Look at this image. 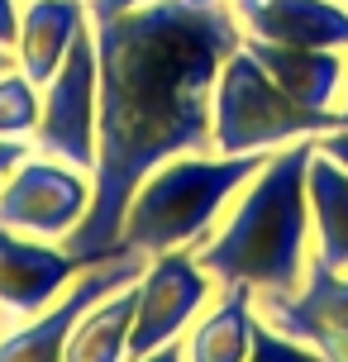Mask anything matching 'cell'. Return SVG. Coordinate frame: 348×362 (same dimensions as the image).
I'll list each match as a JSON object with an SVG mask.
<instances>
[{"label":"cell","instance_id":"obj_1","mask_svg":"<svg viewBox=\"0 0 348 362\" xmlns=\"http://www.w3.org/2000/svg\"><path fill=\"white\" fill-rule=\"evenodd\" d=\"M238 43L243 29L229 0L210 10L186 0H148L95 24L100 129L91 210L62 238L81 267L120 257L129 196L153 167L177 153H210V95Z\"/></svg>","mask_w":348,"mask_h":362},{"label":"cell","instance_id":"obj_2","mask_svg":"<svg viewBox=\"0 0 348 362\" xmlns=\"http://www.w3.org/2000/svg\"><path fill=\"white\" fill-rule=\"evenodd\" d=\"M315 139L277 148L243 191L229 200L220 224L196 243L201 262L220 286H243L253 291H282L291 296L306 281L311 267V196H306V167H311Z\"/></svg>","mask_w":348,"mask_h":362},{"label":"cell","instance_id":"obj_3","mask_svg":"<svg viewBox=\"0 0 348 362\" xmlns=\"http://www.w3.org/2000/svg\"><path fill=\"white\" fill-rule=\"evenodd\" d=\"M272 153H177L139 181V191L129 196L124 229H120V257H158L167 248H196L224 205L243 191V181Z\"/></svg>","mask_w":348,"mask_h":362},{"label":"cell","instance_id":"obj_4","mask_svg":"<svg viewBox=\"0 0 348 362\" xmlns=\"http://www.w3.org/2000/svg\"><path fill=\"white\" fill-rule=\"evenodd\" d=\"M344 110H311L291 100L272 76L257 67V57L238 43L224 57L210 95V153L243 158V153H277L296 139H320L344 129Z\"/></svg>","mask_w":348,"mask_h":362},{"label":"cell","instance_id":"obj_5","mask_svg":"<svg viewBox=\"0 0 348 362\" xmlns=\"http://www.w3.org/2000/svg\"><path fill=\"white\" fill-rule=\"evenodd\" d=\"M95 129H100V57H95V24H86L67 62L38 86V124L29 144L43 158L95 172Z\"/></svg>","mask_w":348,"mask_h":362},{"label":"cell","instance_id":"obj_6","mask_svg":"<svg viewBox=\"0 0 348 362\" xmlns=\"http://www.w3.org/2000/svg\"><path fill=\"white\" fill-rule=\"evenodd\" d=\"M134 291H139V305H134V329H129V362L177 344L186 325L210 305L215 276L196 262V248H167L148 257Z\"/></svg>","mask_w":348,"mask_h":362},{"label":"cell","instance_id":"obj_7","mask_svg":"<svg viewBox=\"0 0 348 362\" xmlns=\"http://www.w3.org/2000/svg\"><path fill=\"white\" fill-rule=\"evenodd\" d=\"M86 210H91V172L43 153H29L0 181V224L19 234L62 243L86 219Z\"/></svg>","mask_w":348,"mask_h":362},{"label":"cell","instance_id":"obj_8","mask_svg":"<svg viewBox=\"0 0 348 362\" xmlns=\"http://www.w3.org/2000/svg\"><path fill=\"white\" fill-rule=\"evenodd\" d=\"M253 315L315 348L325 362H348V272L311 257L301 291H253Z\"/></svg>","mask_w":348,"mask_h":362},{"label":"cell","instance_id":"obj_9","mask_svg":"<svg viewBox=\"0 0 348 362\" xmlns=\"http://www.w3.org/2000/svg\"><path fill=\"white\" fill-rule=\"evenodd\" d=\"M144 267H148V257H134V253L81 267V276H76L43 315L24 320V325L10 329V334H0V362H62L67 334L76 329V320H81L95 300H105L110 291L134 286V281L144 276Z\"/></svg>","mask_w":348,"mask_h":362},{"label":"cell","instance_id":"obj_10","mask_svg":"<svg viewBox=\"0 0 348 362\" xmlns=\"http://www.w3.org/2000/svg\"><path fill=\"white\" fill-rule=\"evenodd\" d=\"M76 276H81V262L62 243L0 224V315H10L19 325L34 320Z\"/></svg>","mask_w":348,"mask_h":362},{"label":"cell","instance_id":"obj_11","mask_svg":"<svg viewBox=\"0 0 348 362\" xmlns=\"http://www.w3.org/2000/svg\"><path fill=\"white\" fill-rule=\"evenodd\" d=\"M243 38L348 53V0H229Z\"/></svg>","mask_w":348,"mask_h":362},{"label":"cell","instance_id":"obj_12","mask_svg":"<svg viewBox=\"0 0 348 362\" xmlns=\"http://www.w3.org/2000/svg\"><path fill=\"white\" fill-rule=\"evenodd\" d=\"M91 24L86 0H24L19 5V38H15V67L34 86L67 62L76 34Z\"/></svg>","mask_w":348,"mask_h":362},{"label":"cell","instance_id":"obj_13","mask_svg":"<svg viewBox=\"0 0 348 362\" xmlns=\"http://www.w3.org/2000/svg\"><path fill=\"white\" fill-rule=\"evenodd\" d=\"M243 48L257 57V67L272 76L291 100L311 110H334L339 86L348 72V53L334 48H291V43H267V38H243Z\"/></svg>","mask_w":348,"mask_h":362},{"label":"cell","instance_id":"obj_14","mask_svg":"<svg viewBox=\"0 0 348 362\" xmlns=\"http://www.w3.org/2000/svg\"><path fill=\"white\" fill-rule=\"evenodd\" d=\"M253 286H224L215 305H205L196 329L182 339V362H248L253 348Z\"/></svg>","mask_w":348,"mask_h":362},{"label":"cell","instance_id":"obj_15","mask_svg":"<svg viewBox=\"0 0 348 362\" xmlns=\"http://www.w3.org/2000/svg\"><path fill=\"white\" fill-rule=\"evenodd\" d=\"M306 196H311L315 257L334 272H348V167L315 148L306 167Z\"/></svg>","mask_w":348,"mask_h":362},{"label":"cell","instance_id":"obj_16","mask_svg":"<svg viewBox=\"0 0 348 362\" xmlns=\"http://www.w3.org/2000/svg\"><path fill=\"white\" fill-rule=\"evenodd\" d=\"M134 305L139 291H110L105 300H95L76 329L67 334V353L62 362H129V329H134Z\"/></svg>","mask_w":348,"mask_h":362},{"label":"cell","instance_id":"obj_17","mask_svg":"<svg viewBox=\"0 0 348 362\" xmlns=\"http://www.w3.org/2000/svg\"><path fill=\"white\" fill-rule=\"evenodd\" d=\"M38 124V86L15 62L0 72V139H34Z\"/></svg>","mask_w":348,"mask_h":362},{"label":"cell","instance_id":"obj_18","mask_svg":"<svg viewBox=\"0 0 348 362\" xmlns=\"http://www.w3.org/2000/svg\"><path fill=\"white\" fill-rule=\"evenodd\" d=\"M248 362H325L315 348H306L301 339H291V334H282V329L262 325L257 320L253 325V348H248Z\"/></svg>","mask_w":348,"mask_h":362},{"label":"cell","instance_id":"obj_19","mask_svg":"<svg viewBox=\"0 0 348 362\" xmlns=\"http://www.w3.org/2000/svg\"><path fill=\"white\" fill-rule=\"evenodd\" d=\"M19 5L24 0H0V48L15 53V38H19Z\"/></svg>","mask_w":348,"mask_h":362},{"label":"cell","instance_id":"obj_20","mask_svg":"<svg viewBox=\"0 0 348 362\" xmlns=\"http://www.w3.org/2000/svg\"><path fill=\"white\" fill-rule=\"evenodd\" d=\"M29 153H34V144H29V139H0V181L10 177V172H15Z\"/></svg>","mask_w":348,"mask_h":362},{"label":"cell","instance_id":"obj_21","mask_svg":"<svg viewBox=\"0 0 348 362\" xmlns=\"http://www.w3.org/2000/svg\"><path fill=\"white\" fill-rule=\"evenodd\" d=\"M148 0H86V10H91V24H105V19H120L129 10H139Z\"/></svg>","mask_w":348,"mask_h":362},{"label":"cell","instance_id":"obj_22","mask_svg":"<svg viewBox=\"0 0 348 362\" xmlns=\"http://www.w3.org/2000/svg\"><path fill=\"white\" fill-rule=\"evenodd\" d=\"M315 148H320V153H330L339 167H348V124L344 129H330V134H320V139H315Z\"/></svg>","mask_w":348,"mask_h":362},{"label":"cell","instance_id":"obj_23","mask_svg":"<svg viewBox=\"0 0 348 362\" xmlns=\"http://www.w3.org/2000/svg\"><path fill=\"white\" fill-rule=\"evenodd\" d=\"M139 362H182V339L167 344V348H158V353H148V358H139Z\"/></svg>","mask_w":348,"mask_h":362},{"label":"cell","instance_id":"obj_24","mask_svg":"<svg viewBox=\"0 0 348 362\" xmlns=\"http://www.w3.org/2000/svg\"><path fill=\"white\" fill-rule=\"evenodd\" d=\"M334 110H344V119H348V72H344V86H339V100H334Z\"/></svg>","mask_w":348,"mask_h":362},{"label":"cell","instance_id":"obj_25","mask_svg":"<svg viewBox=\"0 0 348 362\" xmlns=\"http://www.w3.org/2000/svg\"><path fill=\"white\" fill-rule=\"evenodd\" d=\"M186 5H196V10H210V5H224V0H186Z\"/></svg>","mask_w":348,"mask_h":362},{"label":"cell","instance_id":"obj_26","mask_svg":"<svg viewBox=\"0 0 348 362\" xmlns=\"http://www.w3.org/2000/svg\"><path fill=\"white\" fill-rule=\"evenodd\" d=\"M10 62H15V53H5V48H0V72H5Z\"/></svg>","mask_w":348,"mask_h":362}]
</instances>
